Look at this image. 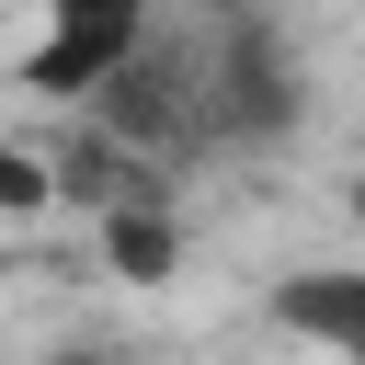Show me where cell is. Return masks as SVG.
<instances>
[{
	"label": "cell",
	"mask_w": 365,
	"mask_h": 365,
	"mask_svg": "<svg viewBox=\"0 0 365 365\" xmlns=\"http://www.w3.org/2000/svg\"><path fill=\"white\" fill-rule=\"evenodd\" d=\"M91 137H114L148 171L217 160L228 148V80H217V23H160L103 91H91Z\"/></svg>",
	"instance_id": "obj_1"
},
{
	"label": "cell",
	"mask_w": 365,
	"mask_h": 365,
	"mask_svg": "<svg viewBox=\"0 0 365 365\" xmlns=\"http://www.w3.org/2000/svg\"><path fill=\"white\" fill-rule=\"evenodd\" d=\"M34 34L11 46V80L23 91H57V103H91L148 34H160V0H23Z\"/></svg>",
	"instance_id": "obj_2"
},
{
	"label": "cell",
	"mask_w": 365,
	"mask_h": 365,
	"mask_svg": "<svg viewBox=\"0 0 365 365\" xmlns=\"http://www.w3.org/2000/svg\"><path fill=\"white\" fill-rule=\"evenodd\" d=\"M262 319L297 354H319V365H365V262H297V274H274Z\"/></svg>",
	"instance_id": "obj_3"
},
{
	"label": "cell",
	"mask_w": 365,
	"mask_h": 365,
	"mask_svg": "<svg viewBox=\"0 0 365 365\" xmlns=\"http://www.w3.org/2000/svg\"><path fill=\"white\" fill-rule=\"evenodd\" d=\"M91 240H103V262H114L125 285H160V274L182 262V205H171V194L114 205V217H91Z\"/></svg>",
	"instance_id": "obj_4"
},
{
	"label": "cell",
	"mask_w": 365,
	"mask_h": 365,
	"mask_svg": "<svg viewBox=\"0 0 365 365\" xmlns=\"http://www.w3.org/2000/svg\"><path fill=\"white\" fill-rule=\"evenodd\" d=\"M34 205H57V160L0 148V217H34Z\"/></svg>",
	"instance_id": "obj_5"
},
{
	"label": "cell",
	"mask_w": 365,
	"mask_h": 365,
	"mask_svg": "<svg viewBox=\"0 0 365 365\" xmlns=\"http://www.w3.org/2000/svg\"><path fill=\"white\" fill-rule=\"evenodd\" d=\"M11 11H23V0H0V68H11Z\"/></svg>",
	"instance_id": "obj_6"
},
{
	"label": "cell",
	"mask_w": 365,
	"mask_h": 365,
	"mask_svg": "<svg viewBox=\"0 0 365 365\" xmlns=\"http://www.w3.org/2000/svg\"><path fill=\"white\" fill-rule=\"evenodd\" d=\"M354 217H365V171H354Z\"/></svg>",
	"instance_id": "obj_7"
}]
</instances>
